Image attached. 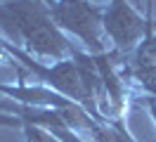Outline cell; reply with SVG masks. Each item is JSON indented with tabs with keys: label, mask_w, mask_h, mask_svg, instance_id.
I'll return each mask as SVG.
<instances>
[{
	"label": "cell",
	"mask_w": 156,
	"mask_h": 142,
	"mask_svg": "<svg viewBox=\"0 0 156 142\" xmlns=\"http://www.w3.org/2000/svg\"><path fill=\"white\" fill-rule=\"evenodd\" d=\"M2 7H5V21L0 24V28L14 45H24L26 52L55 62L73 57L76 47L52 21L45 0H7L2 2Z\"/></svg>",
	"instance_id": "obj_1"
},
{
	"label": "cell",
	"mask_w": 156,
	"mask_h": 142,
	"mask_svg": "<svg viewBox=\"0 0 156 142\" xmlns=\"http://www.w3.org/2000/svg\"><path fill=\"white\" fill-rule=\"evenodd\" d=\"M102 14H104V7L90 0H57L55 5H50L52 21L62 31L73 33L92 55L109 52Z\"/></svg>",
	"instance_id": "obj_2"
},
{
	"label": "cell",
	"mask_w": 156,
	"mask_h": 142,
	"mask_svg": "<svg viewBox=\"0 0 156 142\" xmlns=\"http://www.w3.org/2000/svg\"><path fill=\"white\" fill-rule=\"evenodd\" d=\"M102 24L107 38L114 43V52H118L123 59L133 55L147 36L154 33V24L147 17H140L137 9L128 5V0H109L102 14Z\"/></svg>",
	"instance_id": "obj_3"
},
{
	"label": "cell",
	"mask_w": 156,
	"mask_h": 142,
	"mask_svg": "<svg viewBox=\"0 0 156 142\" xmlns=\"http://www.w3.org/2000/svg\"><path fill=\"white\" fill-rule=\"evenodd\" d=\"M21 130H24V135H26V142H62V140H57L50 130L40 128V126H29V123H24Z\"/></svg>",
	"instance_id": "obj_4"
},
{
	"label": "cell",
	"mask_w": 156,
	"mask_h": 142,
	"mask_svg": "<svg viewBox=\"0 0 156 142\" xmlns=\"http://www.w3.org/2000/svg\"><path fill=\"white\" fill-rule=\"evenodd\" d=\"M140 102L149 109V114L154 116V121H156V95H142V97H140Z\"/></svg>",
	"instance_id": "obj_5"
},
{
	"label": "cell",
	"mask_w": 156,
	"mask_h": 142,
	"mask_svg": "<svg viewBox=\"0 0 156 142\" xmlns=\"http://www.w3.org/2000/svg\"><path fill=\"white\" fill-rule=\"evenodd\" d=\"M151 9H154V0H147V19L154 24V17H151Z\"/></svg>",
	"instance_id": "obj_6"
},
{
	"label": "cell",
	"mask_w": 156,
	"mask_h": 142,
	"mask_svg": "<svg viewBox=\"0 0 156 142\" xmlns=\"http://www.w3.org/2000/svg\"><path fill=\"white\" fill-rule=\"evenodd\" d=\"M45 2H48V7H50V5H55V2H57V0H45Z\"/></svg>",
	"instance_id": "obj_7"
},
{
	"label": "cell",
	"mask_w": 156,
	"mask_h": 142,
	"mask_svg": "<svg viewBox=\"0 0 156 142\" xmlns=\"http://www.w3.org/2000/svg\"><path fill=\"white\" fill-rule=\"evenodd\" d=\"M137 2H140V5H142V0H137Z\"/></svg>",
	"instance_id": "obj_8"
},
{
	"label": "cell",
	"mask_w": 156,
	"mask_h": 142,
	"mask_svg": "<svg viewBox=\"0 0 156 142\" xmlns=\"http://www.w3.org/2000/svg\"><path fill=\"white\" fill-rule=\"evenodd\" d=\"M0 2H7V0H0Z\"/></svg>",
	"instance_id": "obj_9"
}]
</instances>
